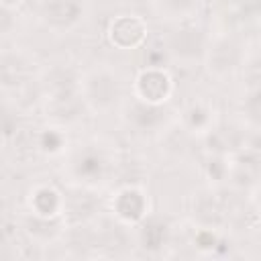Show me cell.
<instances>
[{
  "label": "cell",
  "mask_w": 261,
  "mask_h": 261,
  "mask_svg": "<svg viewBox=\"0 0 261 261\" xmlns=\"http://www.w3.org/2000/svg\"><path fill=\"white\" fill-rule=\"evenodd\" d=\"M243 59V49L234 39H218L208 49V67L210 71L224 75L239 67Z\"/></svg>",
  "instance_id": "obj_5"
},
{
  "label": "cell",
  "mask_w": 261,
  "mask_h": 261,
  "mask_svg": "<svg viewBox=\"0 0 261 261\" xmlns=\"http://www.w3.org/2000/svg\"><path fill=\"white\" fill-rule=\"evenodd\" d=\"M145 206H147L145 196L135 188H126L118 192L116 202H114L116 214L124 220H139L145 214Z\"/></svg>",
  "instance_id": "obj_9"
},
{
  "label": "cell",
  "mask_w": 261,
  "mask_h": 261,
  "mask_svg": "<svg viewBox=\"0 0 261 261\" xmlns=\"http://www.w3.org/2000/svg\"><path fill=\"white\" fill-rule=\"evenodd\" d=\"M120 94H122V86H120L118 75L106 67L94 69L84 80V98L96 110L112 108L118 102Z\"/></svg>",
  "instance_id": "obj_1"
},
{
  "label": "cell",
  "mask_w": 261,
  "mask_h": 261,
  "mask_svg": "<svg viewBox=\"0 0 261 261\" xmlns=\"http://www.w3.org/2000/svg\"><path fill=\"white\" fill-rule=\"evenodd\" d=\"M33 206L37 214H41L43 218H49V216H55L57 210L61 208V198L53 188H39L33 196Z\"/></svg>",
  "instance_id": "obj_10"
},
{
  "label": "cell",
  "mask_w": 261,
  "mask_h": 261,
  "mask_svg": "<svg viewBox=\"0 0 261 261\" xmlns=\"http://www.w3.org/2000/svg\"><path fill=\"white\" fill-rule=\"evenodd\" d=\"M45 90L51 96V100H67L77 96V77L69 69H53L47 73Z\"/></svg>",
  "instance_id": "obj_7"
},
{
  "label": "cell",
  "mask_w": 261,
  "mask_h": 261,
  "mask_svg": "<svg viewBox=\"0 0 261 261\" xmlns=\"http://www.w3.org/2000/svg\"><path fill=\"white\" fill-rule=\"evenodd\" d=\"M247 77H249V84L255 86L257 90L261 88V57L253 59L249 65H247Z\"/></svg>",
  "instance_id": "obj_15"
},
{
  "label": "cell",
  "mask_w": 261,
  "mask_h": 261,
  "mask_svg": "<svg viewBox=\"0 0 261 261\" xmlns=\"http://www.w3.org/2000/svg\"><path fill=\"white\" fill-rule=\"evenodd\" d=\"M165 239V222L159 218H151L145 226H143V243L145 247H159Z\"/></svg>",
  "instance_id": "obj_13"
},
{
  "label": "cell",
  "mask_w": 261,
  "mask_h": 261,
  "mask_svg": "<svg viewBox=\"0 0 261 261\" xmlns=\"http://www.w3.org/2000/svg\"><path fill=\"white\" fill-rule=\"evenodd\" d=\"M137 94L145 102L161 104L171 94V80L159 67H149L137 77Z\"/></svg>",
  "instance_id": "obj_4"
},
{
  "label": "cell",
  "mask_w": 261,
  "mask_h": 261,
  "mask_svg": "<svg viewBox=\"0 0 261 261\" xmlns=\"http://www.w3.org/2000/svg\"><path fill=\"white\" fill-rule=\"evenodd\" d=\"M43 149H49V151H57L61 147V139L55 135V133H45L41 137V143H39Z\"/></svg>",
  "instance_id": "obj_18"
},
{
  "label": "cell",
  "mask_w": 261,
  "mask_h": 261,
  "mask_svg": "<svg viewBox=\"0 0 261 261\" xmlns=\"http://www.w3.org/2000/svg\"><path fill=\"white\" fill-rule=\"evenodd\" d=\"M171 49L181 53V55H196L202 49V35H200V31H194V29L177 31L171 37Z\"/></svg>",
  "instance_id": "obj_11"
},
{
  "label": "cell",
  "mask_w": 261,
  "mask_h": 261,
  "mask_svg": "<svg viewBox=\"0 0 261 261\" xmlns=\"http://www.w3.org/2000/svg\"><path fill=\"white\" fill-rule=\"evenodd\" d=\"M186 122L190 128H198V130H204L208 124H210V112L202 106H192L188 112H186Z\"/></svg>",
  "instance_id": "obj_14"
},
{
  "label": "cell",
  "mask_w": 261,
  "mask_h": 261,
  "mask_svg": "<svg viewBox=\"0 0 261 261\" xmlns=\"http://www.w3.org/2000/svg\"><path fill=\"white\" fill-rule=\"evenodd\" d=\"M73 171L77 177H84L86 181H96L102 179L106 173V159L100 151L94 149H86L84 153H80L73 161Z\"/></svg>",
  "instance_id": "obj_8"
},
{
  "label": "cell",
  "mask_w": 261,
  "mask_h": 261,
  "mask_svg": "<svg viewBox=\"0 0 261 261\" xmlns=\"http://www.w3.org/2000/svg\"><path fill=\"white\" fill-rule=\"evenodd\" d=\"M126 120L128 124H133V128H137L139 133H147L157 128L163 120H165V110L161 104H153V102H145V100H137L135 104L128 106L126 110Z\"/></svg>",
  "instance_id": "obj_6"
},
{
  "label": "cell",
  "mask_w": 261,
  "mask_h": 261,
  "mask_svg": "<svg viewBox=\"0 0 261 261\" xmlns=\"http://www.w3.org/2000/svg\"><path fill=\"white\" fill-rule=\"evenodd\" d=\"M84 14V6L80 0H43L41 16L43 20L57 31L71 29Z\"/></svg>",
  "instance_id": "obj_2"
},
{
  "label": "cell",
  "mask_w": 261,
  "mask_h": 261,
  "mask_svg": "<svg viewBox=\"0 0 261 261\" xmlns=\"http://www.w3.org/2000/svg\"><path fill=\"white\" fill-rule=\"evenodd\" d=\"M157 2H159L161 12H165L167 16H175V18L188 16L198 6V0H157Z\"/></svg>",
  "instance_id": "obj_12"
},
{
  "label": "cell",
  "mask_w": 261,
  "mask_h": 261,
  "mask_svg": "<svg viewBox=\"0 0 261 261\" xmlns=\"http://www.w3.org/2000/svg\"><path fill=\"white\" fill-rule=\"evenodd\" d=\"M247 112H249V116H251L253 120L261 122V88L255 90V94L249 98V102H247Z\"/></svg>",
  "instance_id": "obj_16"
},
{
  "label": "cell",
  "mask_w": 261,
  "mask_h": 261,
  "mask_svg": "<svg viewBox=\"0 0 261 261\" xmlns=\"http://www.w3.org/2000/svg\"><path fill=\"white\" fill-rule=\"evenodd\" d=\"M237 2H239V8L243 14H247V16L261 14V0H237Z\"/></svg>",
  "instance_id": "obj_17"
},
{
  "label": "cell",
  "mask_w": 261,
  "mask_h": 261,
  "mask_svg": "<svg viewBox=\"0 0 261 261\" xmlns=\"http://www.w3.org/2000/svg\"><path fill=\"white\" fill-rule=\"evenodd\" d=\"M110 43L120 49H135L147 37V24L139 16H118L108 29Z\"/></svg>",
  "instance_id": "obj_3"
}]
</instances>
